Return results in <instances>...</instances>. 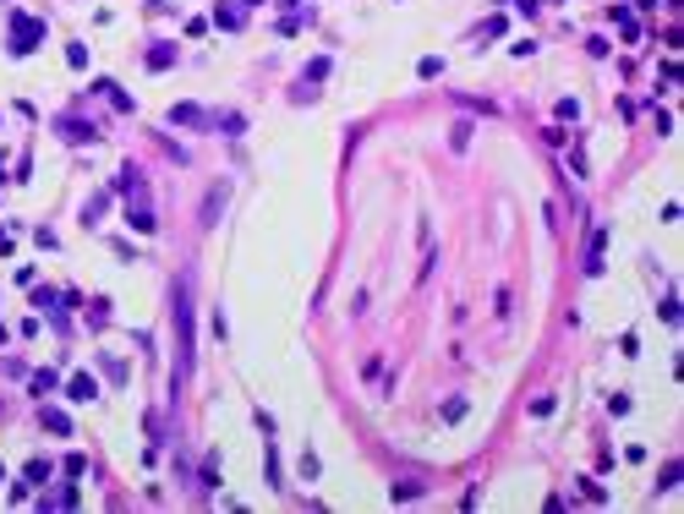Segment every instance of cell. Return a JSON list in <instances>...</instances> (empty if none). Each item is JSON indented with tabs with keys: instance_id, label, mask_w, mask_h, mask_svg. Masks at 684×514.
<instances>
[{
	"instance_id": "cell-17",
	"label": "cell",
	"mask_w": 684,
	"mask_h": 514,
	"mask_svg": "<svg viewBox=\"0 0 684 514\" xmlns=\"http://www.w3.org/2000/svg\"><path fill=\"white\" fill-rule=\"evenodd\" d=\"M55 388V372H33V394H50Z\"/></svg>"
},
{
	"instance_id": "cell-13",
	"label": "cell",
	"mask_w": 684,
	"mask_h": 514,
	"mask_svg": "<svg viewBox=\"0 0 684 514\" xmlns=\"http://www.w3.org/2000/svg\"><path fill=\"white\" fill-rule=\"evenodd\" d=\"M44 476H50V459H33V465H28V476H22V482H28V487H39V482H44Z\"/></svg>"
},
{
	"instance_id": "cell-6",
	"label": "cell",
	"mask_w": 684,
	"mask_h": 514,
	"mask_svg": "<svg viewBox=\"0 0 684 514\" xmlns=\"http://www.w3.org/2000/svg\"><path fill=\"white\" fill-rule=\"evenodd\" d=\"M225 197H230V181H219V186L208 192V203H203V224H219V214H225Z\"/></svg>"
},
{
	"instance_id": "cell-1",
	"label": "cell",
	"mask_w": 684,
	"mask_h": 514,
	"mask_svg": "<svg viewBox=\"0 0 684 514\" xmlns=\"http://www.w3.org/2000/svg\"><path fill=\"white\" fill-rule=\"evenodd\" d=\"M175 339H181V367H175V388L192 377V285L175 279Z\"/></svg>"
},
{
	"instance_id": "cell-12",
	"label": "cell",
	"mask_w": 684,
	"mask_h": 514,
	"mask_svg": "<svg viewBox=\"0 0 684 514\" xmlns=\"http://www.w3.org/2000/svg\"><path fill=\"white\" fill-rule=\"evenodd\" d=\"M334 72V61H329V55H317V61H312V66H306V82H323V77Z\"/></svg>"
},
{
	"instance_id": "cell-14",
	"label": "cell",
	"mask_w": 684,
	"mask_h": 514,
	"mask_svg": "<svg viewBox=\"0 0 684 514\" xmlns=\"http://www.w3.org/2000/svg\"><path fill=\"white\" fill-rule=\"evenodd\" d=\"M504 28H509V22H504V17H487V22H482V28H476V39H493V33H504Z\"/></svg>"
},
{
	"instance_id": "cell-4",
	"label": "cell",
	"mask_w": 684,
	"mask_h": 514,
	"mask_svg": "<svg viewBox=\"0 0 684 514\" xmlns=\"http://www.w3.org/2000/svg\"><path fill=\"white\" fill-rule=\"evenodd\" d=\"M126 224H132L137 235H153V230H159V219H153V208L143 203V197H132V208H126Z\"/></svg>"
},
{
	"instance_id": "cell-19",
	"label": "cell",
	"mask_w": 684,
	"mask_h": 514,
	"mask_svg": "<svg viewBox=\"0 0 684 514\" xmlns=\"http://www.w3.org/2000/svg\"><path fill=\"white\" fill-rule=\"evenodd\" d=\"M219 132H230V137H235V132H246V121H241V115H219Z\"/></svg>"
},
{
	"instance_id": "cell-5",
	"label": "cell",
	"mask_w": 684,
	"mask_h": 514,
	"mask_svg": "<svg viewBox=\"0 0 684 514\" xmlns=\"http://www.w3.org/2000/svg\"><path fill=\"white\" fill-rule=\"evenodd\" d=\"M170 121H175V126H214V115H208L203 104H175Z\"/></svg>"
},
{
	"instance_id": "cell-18",
	"label": "cell",
	"mask_w": 684,
	"mask_h": 514,
	"mask_svg": "<svg viewBox=\"0 0 684 514\" xmlns=\"http://www.w3.org/2000/svg\"><path fill=\"white\" fill-rule=\"evenodd\" d=\"M679 476H684V465H668V471H663V482H657V487H663V493H668V487H679Z\"/></svg>"
},
{
	"instance_id": "cell-3",
	"label": "cell",
	"mask_w": 684,
	"mask_h": 514,
	"mask_svg": "<svg viewBox=\"0 0 684 514\" xmlns=\"http://www.w3.org/2000/svg\"><path fill=\"white\" fill-rule=\"evenodd\" d=\"M55 132H61V137H66V143H93V137H99V132H93V126H88V121H77V115H61V121H55Z\"/></svg>"
},
{
	"instance_id": "cell-10",
	"label": "cell",
	"mask_w": 684,
	"mask_h": 514,
	"mask_svg": "<svg viewBox=\"0 0 684 514\" xmlns=\"http://www.w3.org/2000/svg\"><path fill=\"white\" fill-rule=\"evenodd\" d=\"M148 66H153V72L175 66V50H170V44H153V50H148Z\"/></svg>"
},
{
	"instance_id": "cell-15",
	"label": "cell",
	"mask_w": 684,
	"mask_h": 514,
	"mask_svg": "<svg viewBox=\"0 0 684 514\" xmlns=\"http://www.w3.org/2000/svg\"><path fill=\"white\" fill-rule=\"evenodd\" d=\"M99 367L110 372V377H115V383H126V367H121V362H115V356H99Z\"/></svg>"
},
{
	"instance_id": "cell-9",
	"label": "cell",
	"mask_w": 684,
	"mask_h": 514,
	"mask_svg": "<svg viewBox=\"0 0 684 514\" xmlns=\"http://www.w3.org/2000/svg\"><path fill=\"white\" fill-rule=\"evenodd\" d=\"M93 88H99V93H104V99H110V104H115V110H132V99H126V93H121V88H115V82H110V77H99V82H93Z\"/></svg>"
},
{
	"instance_id": "cell-16",
	"label": "cell",
	"mask_w": 684,
	"mask_h": 514,
	"mask_svg": "<svg viewBox=\"0 0 684 514\" xmlns=\"http://www.w3.org/2000/svg\"><path fill=\"white\" fill-rule=\"evenodd\" d=\"M104 317H110V301H93V312H88V323H93V328H104Z\"/></svg>"
},
{
	"instance_id": "cell-11",
	"label": "cell",
	"mask_w": 684,
	"mask_h": 514,
	"mask_svg": "<svg viewBox=\"0 0 684 514\" xmlns=\"http://www.w3.org/2000/svg\"><path fill=\"white\" fill-rule=\"evenodd\" d=\"M214 22H219V28H241V6H219Z\"/></svg>"
},
{
	"instance_id": "cell-7",
	"label": "cell",
	"mask_w": 684,
	"mask_h": 514,
	"mask_svg": "<svg viewBox=\"0 0 684 514\" xmlns=\"http://www.w3.org/2000/svg\"><path fill=\"white\" fill-rule=\"evenodd\" d=\"M39 422H44V433H61V438H72V416H66V411H39Z\"/></svg>"
},
{
	"instance_id": "cell-8",
	"label": "cell",
	"mask_w": 684,
	"mask_h": 514,
	"mask_svg": "<svg viewBox=\"0 0 684 514\" xmlns=\"http://www.w3.org/2000/svg\"><path fill=\"white\" fill-rule=\"evenodd\" d=\"M66 394H72V399H99V383H93L88 372H77L72 383H66Z\"/></svg>"
},
{
	"instance_id": "cell-2",
	"label": "cell",
	"mask_w": 684,
	"mask_h": 514,
	"mask_svg": "<svg viewBox=\"0 0 684 514\" xmlns=\"http://www.w3.org/2000/svg\"><path fill=\"white\" fill-rule=\"evenodd\" d=\"M39 39H44V22L17 11V17H11V50H17V55H28V50H39Z\"/></svg>"
}]
</instances>
